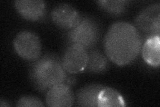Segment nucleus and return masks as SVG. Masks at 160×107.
<instances>
[{
	"label": "nucleus",
	"mask_w": 160,
	"mask_h": 107,
	"mask_svg": "<svg viewBox=\"0 0 160 107\" xmlns=\"http://www.w3.org/2000/svg\"><path fill=\"white\" fill-rule=\"evenodd\" d=\"M142 46V38L138 29L125 22L113 24L103 40L107 57L118 66H126L133 62Z\"/></svg>",
	"instance_id": "nucleus-1"
},
{
	"label": "nucleus",
	"mask_w": 160,
	"mask_h": 107,
	"mask_svg": "<svg viewBox=\"0 0 160 107\" xmlns=\"http://www.w3.org/2000/svg\"><path fill=\"white\" fill-rule=\"evenodd\" d=\"M67 72L56 54L48 53L34 61L29 69V78L39 92L48 91L53 86L65 83Z\"/></svg>",
	"instance_id": "nucleus-2"
},
{
	"label": "nucleus",
	"mask_w": 160,
	"mask_h": 107,
	"mask_svg": "<svg viewBox=\"0 0 160 107\" xmlns=\"http://www.w3.org/2000/svg\"><path fill=\"white\" fill-rule=\"evenodd\" d=\"M101 28L98 22L93 17L82 16L79 23L69 30L66 39L69 44L82 45L87 50L95 46L100 38Z\"/></svg>",
	"instance_id": "nucleus-3"
},
{
	"label": "nucleus",
	"mask_w": 160,
	"mask_h": 107,
	"mask_svg": "<svg viewBox=\"0 0 160 107\" xmlns=\"http://www.w3.org/2000/svg\"><path fill=\"white\" fill-rule=\"evenodd\" d=\"M13 48L22 59L34 62L41 56L42 45L38 35L30 31L19 32L13 40Z\"/></svg>",
	"instance_id": "nucleus-4"
},
{
	"label": "nucleus",
	"mask_w": 160,
	"mask_h": 107,
	"mask_svg": "<svg viewBox=\"0 0 160 107\" xmlns=\"http://www.w3.org/2000/svg\"><path fill=\"white\" fill-rule=\"evenodd\" d=\"M61 62L67 73L82 72L86 70L88 63V50L79 44H69L62 54Z\"/></svg>",
	"instance_id": "nucleus-5"
},
{
	"label": "nucleus",
	"mask_w": 160,
	"mask_h": 107,
	"mask_svg": "<svg viewBox=\"0 0 160 107\" xmlns=\"http://www.w3.org/2000/svg\"><path fill=\"white\" fill-rule=\"evenodd\" d=\"M135 24L139 31L149 34V36L160 35V3L150 5L143 9L136 17Z\"/></svg>",
	"instance_id": "nucleus-6"
},
{
	"label": "nucleus",
	"mask_w": 160,
	"mask_h": 107,
	"mask_svg": "<svg viewBox=\"0 0 160 107\" xmlns=\"http://www.w3.org/2000/svg\"><path fill=\"white\" fill-rule=\"evenodd\" d=\"M50 16L58 28L68 31L76 27L82 17L76 9L68 3L57 5L52 9Z\"/></svg>",
	"instance_id": "nucleus-7"
},
{
	"label": "nucleus",
	"mask_w": 160,
	"mask_h": 107,
	"mask_svg": "<svg viewBox=\"0 0 160 107\" xmlns=\"http://www.w3.org/2000/svg\"><path fill=\"white\" fill-rule=\"evenodd\" d=\"M75 96L70 86L60 83L49 88L46 96V104L51 107L72 106Z\"/></svg>",
	"instance_id": "nucleus-8"
},
{
	"label": "nucleus",
	"mask_w": 160,
	"mask_h": 107,
	"mask_svg": "<svg viewBox=\"0 0 160 107\" xmlns=\"http://www.w3.org/2000/svg\"><path fill=\"white\" fill-rule=\"evenodd\" d=\"M14 5L20 16L29 21H38L46 15V3L42 0H19Z\"/></svg>",
	"instance_id": "nucleus-9"
},
{
	"label": "nucleus",
	"mask_w": 160,
	"mask_h": 107,
	"mask_svg": "<svg viewBox=\"0 0 160 107\" xmlns=\"http://www.w3.org/2000/svg\"><path fill=\"white\" fill-rule=\"evenodd\" d=\"M142 57L148 65L159 67L160 64V35L149 36L142 48Z\"/></svg>",
	"instance_id": "nucleus-10"
},
{
	"label": "nucleus",
	"mask_w": 160,
	"mask_h": 107,
	"mask_svg": "<svg viewBox=\"0 0 160 107\" xmlns=\"http://www.w3.org/2000/svg\"><path fill=\"white\" fill-rule=\"evenodd\" d=\"M105 86L100 84H89L80 88L76 95V101L79 106H98L100 92Z\"/></svg>",
	"instance_id": "nucleus-11"
},
{
	"label": "nucleus",
	"mask_w": 160,
	"mask_h": 107,
	"mask_svg": "<svg viewBox=\"0 0 160 107\" xmlns=\"http://www.w3.org/2000/svg\"><path fill=\"white\" fill-rule=\"evenodd\" d=\"M88 52V63L86 70L91 73H101L107 70L109 66L108 58L101 51L90 49Z\"/></svg>",
	"instance_id": "nucleus-12"
},
{
	"label": "nucleus",
	"mask_w": 160,
	"mask_h": 107,
	"mask_svg": "<svg viewBox=\"0 0 160 107\" xmlns=\"http://www.w3.org/2000/svg\"><path fill=\"white\" fill-rule=\"evenodd\" d=\"M126 102L122 94L116 90L105 87L100 92L98 99V106H126Z\"/></svg>",
	"instance_id": "nucleus-13"
},
{
	"label": "nucleus",
	"mask_w": 160,
	"mask_h": 107,
	"mask_svg": "<svg viewBox=\"0 0 160 107\" xmlns=\"http://www.w3.org/2000/svg\"><path fill=\"white\" fill-rule=\"evenodd\" d=\"M97 3L106 12L113 15H119L126 11L129 2L125 0H101L97 2Z\"/></svg>",
	"instance_id": "nucleus-14"
},
{
	"label": "nucleus",
	"mask_w": 160,
	"mask_h": 107,
	"mask_svg": "<svg viewBox=\"0 0 160 107\" xmlns=\"http://www.w3.org/2000/svg\"><path fill=\"white\" fill-rule=\"evenodd\" d=\"M17 106H44L43 102L34 96H25L20 98L16 103Z\"/></svg>",
	"instance_id": "nucleus-15"
},
{
	"label": "nucleus",
	"mask_w": 160,
	"mask_h": 107,
	"mask_svg": "<svg viewBox=\"0 0 160 107\" xmlns=\"http://www.w3.org/2000/svg\"><path fill=\"white\" fill-rule=\"evenodd\" d=\"M0 106L1 107L10 106V104L9 103V102H8L6 100L2 99L1 100H0Z\"/></svg>",
	"instance_id": "nucleus-16"
}]
</instances>
